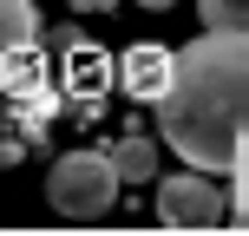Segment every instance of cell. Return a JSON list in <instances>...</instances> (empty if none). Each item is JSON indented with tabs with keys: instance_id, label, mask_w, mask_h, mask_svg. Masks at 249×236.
<instances>
[{
	"instance_id": "obj_1",
	"label": "cell",
	"mask_w": 249,
	"mask_h": 236,
	"mask_svg": "<svg viewBox=\"0 0 249 236\" xmlns=\"http://www.w3.org/2000/svg\"><path fill=\"white\" fill-rule=\"evenodd\" d=\"M243 125H249V33L203 26V39L171 53L158 131L190 171H230Z\"/></svg>"
},
{
	"instance_id": "obj_2",
	"label": "cell",
	"mask_w": 249,
	"mask_h": 236,
	"mask_svg": "<svg viewBox=\"0 0 249 236\" xmlns=\"http://www.w3.org/2000/svg\"><path fill=\"white\" fill-rule=\"evenodd\" d=\"M46 203H53V217H66V223L105 217L118 203V164H112V151H66V158L46 171Z\"/></svg>"
},
{
	"instance_id": "obj_3",
	"label": "cell",
	"mask_w": 249,
	"mask_h": 236,
	"mask_svg": "<svg viewBox=\"0 0 249 236\" xmlns=\"http://www.w3.org/2000/svg\"><path fill=\"white\" fill-rule=\"evenodd\" d=\"M158 223L164 230H223L230 223V197L210 171H184L158 184Z\"/></svg>"
},
{
	"instance_id": "obj_4",
	"label": "cell",
	"mask_w": 249,
	"mask_h": 236,
	"mask_svg": "<svg viewBox=\"0 0 249 236\" xmlns=\"http://www.w3.org/2000/svg\"><path fill=\"white\" fill-rule=\"evenodd\" d=\"M124 92L131 99H144V105H158L164 99V86H171V46H151V39H138L131 53H124Z\"/></svg>"
},
{
	"instance_id": "obj_5",
	"label": "cell",
	"mask_w": 249,
	"mask_h": 236,
	"mask_svg": "<svg viewBox=\"0 0 249 236\" xmlns=\"http://www.w3.org/2000/svg\"><path fill=\"white\" fill-rule=\"evenodd\" d=\"M33 33H39L33 0H0V66H7L13 53H26V46H33Z\"/></svg>"
},
{
	"instance_id": "obj_6",
	"label": "cell",
	"mask_w": 249,
	"mask_h": 236,
	"mask_svg": "<svg viewBox=\"0 0 249 236\" xmlns=\"http://www.w3.org/2000/svg\"><path fill=\"white\" fill-rule=\"evenodd\" d=\"M112 164H118V184H158V145L151 138H118Z\"/></svg>"
},
{
	"instance_id": "obj_7",
	"label": "cell",
	"mask_w": 249,
	"mask_h": 236,
	"mask_svg": "<svg viewBox=\"0 0 249 236\" xmlns=\"http://www.w3.org/2000/svg\"><path fill=\"white\" fill-rule=\"evenodd\" d=\"M230 217L249 230V125L236 138V158H230Z\"/></svg>"
},
{
	"instance_id": "obj_8",
	"label": "cell",
	"mask_w": 249,
	"mask_h": 236,
	"mask_svg": "<svg viewBox=\"0 0 249 236\" xmlns=\"http://www.w3.org/2000/svg\"><path fill=\"white\" fill-rule=\"evenodd\" d=\"M203 26H223V33H249V0H197Z\"/></svg>"
},
{
	"instance_id": "obj_9",
	"label": "cell",
	"mask_w": 249,
	"mask_h": 236,
	"mask_svg": "<svg viewBox=\"0 0 249 236\" xmlns=\"http://www.w3.org/2000/svg\"><path fill=\"white\" fill-rule=\"evenodd\" d=\"M66 7H79V13H105V7H118V0H66Z\"/></svg>"
},
{
	"instance_id": "obj_10",
	"label": "cell",
	"mask_w": 249,
	"mask_h": 236,
	"mask_svg": "<svg viewBox=\"0 0 249 236\" xmlns=\"http://www.w3.org/2000/svg\"><path fill=\"white\" fill-rule=\"evenodd\" d=\"M138 7H151V13H171V7H177V0H138Z\"/></svg>"
}]
</instances>
